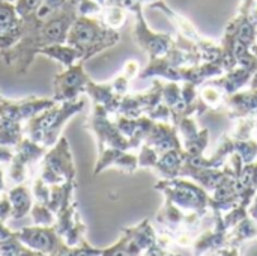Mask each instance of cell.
I'll return each instance as SVG.
<instances>
[{
	"instance_id": "13",
	"label": "cell",
	"mask_w": 257,
	"mask_h": 256,
	"mask_svg": "<svg viewBox=\"0 0 257 256\" xmlns=\"http://www.w3.org/2000/svg\"><path fill=\"white\" fill-rule=\"evenodd\" d=\"M23 127V122L18 121H0V145L14 148L24 137Z\"/></svg>"
},
{
	"instance_id": "10",
	"label": "cell",
	"mask_w": 257,
	"mask_h": 256,
	"mask_svg": "<svg viewBox=\"0 0 257 256\" xmlns=\"http://www.w3.org/2000/svg\"><path fill=\"white\" fill-rule=\"evenodd\" d=\"M38 54H44L59 63H62L65 68H69L72 66L74 63L80 62L81 60V53L69 45V44H53V45H47L44 48L39 50Z\"/></svg>"
},
{
	"instance_id": "18",
	"label": "cell",
	"mask_w": 257,
	"mask_h": 256,
	"mask_svg": "<svg viewBox=\"0 0 257 256\" xmlns=\"http://www.w3.org/2000/svg\"><path fill=\"white\" fill-rule=\"evenodd\" d=\"M32 195H33V199L36 202H41V204H48V199H50V186L41 178L36 175V178H33L32 181Z\"/></svg>"
},
{
	"instance_id": "19",
	"label": "cell",
	"mask_w": 257,
	"mask_h": 256,
	"mask_svg": "<svg viewBox=\"0 0 257 256\" xmlns=\"http://www.w3.org/2000/svg\"><path fill=\"white\" fill-rule=\"evenodd\" d=\"M41 3H42V0H17L14 5H15L17 14L21 18V17H27L32 12H35Z\"/></svg>"
},
{
	"instance_id": "22",
	"label": "cell",
	"mask_w": 257,
	"mask_h": 256,
	"mask_svg": "<svg viewBox=\"0 0 257 256\" xmlns=\"http://www.w3.org/2000/svg\"><path fill=\"white\" fill-rule=\"evenodd\" d=\"M96 2H98V3H99L101 6H104V5H105V0H96Z\"/></svg>"
},
{
	"instance_id": "16",
	"label": "cell",
	"mask_w": 257,
	"mask_h": 256,
	"mask_svg": "<svg viewBox=\"0 0 257 256\" xmlns=\"http://www.w3.org/2000/svg\"><path fill=\"white\" fill-rule=\"evenodd\" d=\"M126 15H128L126 9L119 8V6L104 5L101 9V20L104 21V24H107L108 27L114 30L123 26V23L126 21Z\"/></svg>"
},
{
	"instance_id": "3",
	"label": "cell",
	"mask_w": 257,
	"mask_h": 256,
	"mask_svg": "<svg viewBox=\"0 0 257 256\" xmlns=\"http://www.w3.org/2000/svg\"><path fill=\"white\" fill-rule=\"evenodd\" d=\"M83 106V100L54 103L51 107L26 121L23 127L24 136L36 143L44 145L45 148H51L60 139L62 128L65 127L68 119L81 112Z\"/></svg>"
},
{
	"instance_id": "11",
	"label": "cell",
	"mask_w": 257,
	"mask_h": 256,
	"mask_svg": "<svg viewBox=\"0 0 257 256\" xmlns=\"http://www.w3.org/2000/svg\"><path fill=\"white\" fill-rule=\"evenodd\" d=\"M74 189H75V180L50 186V199H48L47 205L50 207V210L54 214H57L59 211H62L71 205V198H72Z\"/></svg>"
},
{
	"instance_id": "15",
	"label": "cell",
	"mask_w": 257,
	"mask_h": 256,
	"mask_svg": "<svg viewBox=\"0 0 257 256\" xmlns=\"http://www.w3.org/2000/svg\"><path fill=\"white\" fill-rule=\"evenodd\" d=\"M29 167H30V166H29L27 163H24L21 158H18V157L14 154L12 160L9 161L8 175L5 177V181H6L8 189L26 183L27 175H29Z\"/></svg>"
},
{
	"instance_id": "21",
	"label": "cell",
	"mask_w": 257,
	"mask_h": 256,
	"mask_svg": "<svg viewBox=\"0 0 257 256\" xmlns=\"http://www.w3.org/2000/svg\"><path fill=\"white\" fill-rule=\"evenodd\" d=\"M8 190V186H6V181H5V174H3V167L0 164V193Z\"/></svg>"
},
{
	"instance_id": "7",
	"label": "cell",
	"mask_w": 257,
	"mask_h": 256,
	"mask_svg": "<svg viewBox=\"0 0 257 256\" xmlns=\"http://www.w3.org/2000/svg\"><path fill=\"white\" fill-rule=\"evenodd\" d=\"M56 101L53 98L27 97L24 100H0V121H18L26 122L36 116L42 110L51 107Z\"/></svg>"
},
{
	"instance_id": "4",
	"label": "cell",
	"mask_w": 257,
	"mask_h": 256,
	"mask_svg": "<svg viewBox=\"0 0 257 256\" xmlns=\"http://www.w3.org/2000/svg\"><path fill=\"white\" fill-rule=\"evenodd\" d=\"M36 175L41 177L48 186L75 180L72 152L69 149V142L65 136H60V139L51 148L47 149V152L38 163Z\"/></svg>"
},
{
	"instance_id": "12",
	"label": "cell",
	"mask_w": 257,
	"mask_h": 256,
	"mask_svg": "<svg viewBox=\"0 0 257 256\" xmlns=\"http://www.w3.org/2000/svg\"><path fill=\"white\" fill-rule=\"evenodd\" d=\"M47 149H48V148H45L44 145L36 143V142H33V140H30L29 137L24 136V137L14 146V154H15L18 158H21L24 163H27V164L30 166V164H33V163H38V161L44 157V154L47 152Z\"/></svg>"
},
{
	"instance_id": "23",
	"label": "cell",
	"mask_w": 257,
	"mask_h": 256,
	"mask_svg": "<svg viewBox=\"0 0 257 256\" xmlns=\"http://www.w3.org/2000/svg\"><path fill=\"white\" fill-rule=\"evenodd\" d=\"M5 2H11V3H15L17 0H5Z\"/></svg>"
},
{
	"instance_id": "1",
	"label": "cell",
	"mask_w": 257,
	"mask_h": 256,
	"mask_svg": "<svg viewBox=\"0 0 257 256\" xmlns=\"http://www.w3.org/2000/svg\"><path fill=\"white\" fill-rule=\"evenodd\" d=\"M78 2L66 0V3L50 18H38L33 14L20 18L18 42L0 53L6 66H12L17 74H26L38 56L39 50L53 44H66L68 32L78 17Z\"/></svg>"
},
{
	"instance_id": "8",
	"label": "cell",
	"mask_w": 257,
	"mask_h": 256,
	"mask_svg": "<svg viewBox=\"0 0 257 256\" xmlns=\"http://www.w3.org/2000/svg\"><path fill=\"white\" fill-rule=\"evenodd\" d=\"M20 39V15L15 5L0 0V53L12 48Z\"/></svg>"
},
{
	"instance_id": "17",
	"label": "cell",
	"mask_w": 257,
	"mask_h": 256,
	"mask_svg": "<svg viewBox=\"0 0 257 256\" xmlns=\"http://www.w3.org/2000/svg\"><path fill=\"white\" fill-rule=\"evenodd\" d=\"M30 214H32L33 223L38 225V226H53L56 223V214L45 204L33 202Z\"/></svg>"
},
{
	"instance_id": "20",
	"label": "cell",
	"mask_w": 257,
	"mask_h": 256,
	"mask_svg": "<svg viewBox=\"0 0 257 256\" xmlns=\"http://www.w3.org/2000/svg\"><path fill=\"white\" fill-rule=\"evenodd\" d=\"M105 5L119 6V8H123L126 11H134L142 3H140V0H105Z\"/></svg>"
},
{
	"instance_id": "9",
	"label": "cell",
	"mask_w": 257,
	"mask_h": 256,
	"mask_svg": "<svg viewBox=\"0 0 257 256\" xmlns=\"http://www.w3.org/2000/svg\"><path fill=\"white\" fill-rule=\"evenodd\" d=\"M8 195L12 204L11 220H20L30 213L33 207V195H32V189L26 183L8 189Z\"/></svg>"
},
{
	"instance_id": "2",
	"label": "cell",
	"mask_w": 257,
	"mask_h": 256,
	"mask_svg": "<svg viewBox=\"0 0 257 256\" xmlns=\"http://www.w3.org/2000/svg\"><path fill=\"white\" fill-rule=\"evenodd\" d=\"M119 41L117 30L104 24L93 15H78L69 27L66 44L75 47L81 53V63L105 48L113 47Z\"/></svg>"
},
{
	"instance_id": "6",
	"label": "cell",
	"mask_w": 257,
	"mask_h": 256,
	"mask_svg": "<svg viewBox=\"0 0 257 256\" xmlns=\"http://www.w3.org/2000/svg\"><path fill=\"white\" fill-rule=\"evenodd\" d=\"M90 81L83 63L77 62L65 71L59 72L53 78V100L56 103L77 101L78 95L86 92V86Z\"/></svg>"
},
{
	"instance_id": "5",
	"label": "cell",
	"mask_w": 257,
	"mask_h": 256,
	"mask_svg": "<svg viewBox=\"0 0 257 256\" xmlns=\"http://www.w3.org/2000/svg\"><path fill=\"white\" fill-rule=\"evenodd\" d=\"M15 235L41 255H71V247L56 232L54 226H26L15 231Z\"/></svg>"
},
{
	"instance_id": "14",
	"label": "cell",
	"mask_w": 257,
	"mask_h": 256,
	"mask_svg": "<svg viewBox=\"0 0 257 256\" xmlns=\"http://www.w3.org/2000/svg\"><path fill=\"white\" fill-rule=\"evenodd\" d=\"M0 255L3 256H39L41 253L27 247L14 232V235L0 240Z\"/></svg>"
}]
</instances>
